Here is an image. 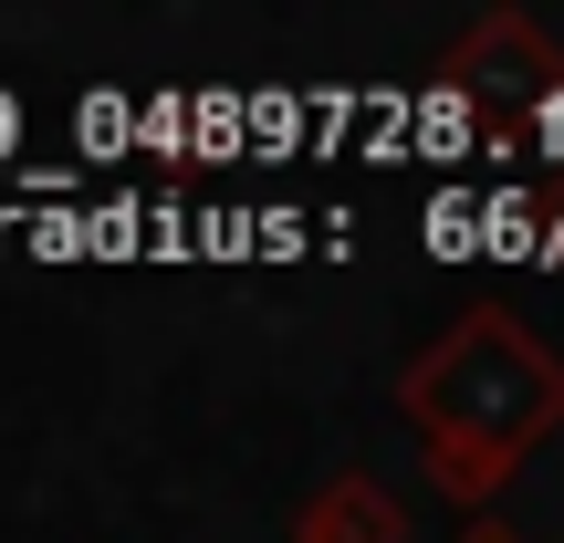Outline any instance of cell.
Returning a JSON list of instances; mask_svg holds the SVG:
<instances>
[{
	"label": "cell",
	"mask_w": 564,
	"mask_h": 543,
	"mask_svg": "<svg viewBox=\"0 0 564 543\" xmlns=\"http://www.w3.org/2000/svg\"><path fill=\"white\" fill-rule=\"evenodd\" d=\"M293 543H398V523H387V502H377L366 481H335V491H314V502H303Z\"/></svg>",
	"instance_id": "2"
},
{
	"label": "cell",
	"mask_w": 564,
	"mask_h": 543,
	"mask_svg": "<svg viewBox=\"0 0 564 543\" xmlns=\"http://www.w3.org/2000/svg\"><path fill=\"white\" fill-rule=\"evenodd\" d=\"M554 408H564V377L523 345V324H502V314L449 324V335L408 366V419H419L429 460H440L460 491L491 481L523 439H544Z\"/></svg>",
	"instance_id": "1"
}]
</instances>
